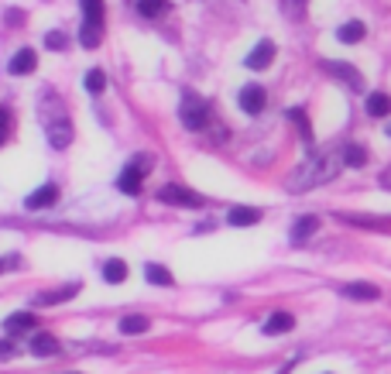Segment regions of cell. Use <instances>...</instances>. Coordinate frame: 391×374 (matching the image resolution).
<instances>
[{"instance_id":"obj_1","label":"cell","mask_w":391,"mask_h":374,"mask_svg":"<svg viewBox=\"0 0 391 374\" xmlns=\"http://www.w3.org/2000/svg\"><path fill=\"white\" fill-rule=\"evenodd\" d=\"M343 165V148L340 151H323V155H313L306 165H299L292 176H289V193H306V189H316V186H326Z\"/></svg>"},{"instance_id":"obj_2","label":"cell","mask_w":391,"mask_h":374,"mask_svg":"<svg viewBox=\"0 0 391 374\" xmlns=\"http://www.w3.org/2000/svg\"><path fill=\"white\" fill-rule=\"evenodd\" d=\"M82 48H100V38H103V0H82Z\"/></svg>"},{"instance_id":"obj_3","label":"cell","mask_w":391,"mask_h":374,"mask_svg":"<svg viewBox=\"0 0 391 374\" xmlns=\"http://www.w3.org/2000/svg\"><path fill=\"white\" fill-rule=\"evenodd\" d=\"M178 120H182V127H189V131H203L206 120H210V103L203 97H196V93H186L182 103H178Z\"/></svg>"},{"instance_id":"obj_4","label":"cell","mask_w":391,"mask_h":374,"mask_svg":"<svg viewBox=\"0 0 391 374\" xmlns=\"http://www.w3.org/2000/svg\"><path fill=\"white\" fill-rule=\"evenodd\" d=\"M148 169H151V158H134L117 178V189L120 193H127V196H137L141 193V186H144V176H148Z\"/></svg>"},{"instance_id":"obj_5","label":"cell","mask_w":391,"mask_h":374,"mask_svg":"<svg viewBox=\"0 0 391 374\" xmlns=\"http://www.w3.org/2000/svg\"><path fill=\"white\" fill-rule=\"evenodd\" d=\"M73 120L65 117V114H59L55 120H45V138H48V144L55 148V151H65L69 144H73Z\"/></svg>"},{"instance_id":"obj_6","label":"cell","mask_w":391,"mask_h":374,"mask_svg":"<svg viewBox=\"0 0 391 374\" xmlns=\"http://www.w3.org/2000/svg\"><path fill=\"white\" fill-rule=\"evenodd\" d=\"M158 203H168V206H189V210H196V206H203V196L193 193V189H186V186H161V189H158Z\"/></svg>"},{"instance_id":"obj_7","label":"cell","mask_w":391,"mask_h":374,"mask_svg":"<svg viewBox=\"0 0 391 374\" xmlns=\"http://www.w3.org/2000/svg\"><path fill=\"white\" fill-rule=\"evenodd\" d=\"M323 65H326V73H330V76L343 79L353 93H360V90H364V79H360V73L353 69L350 62H323Z\"/></svg>"},{"instance_id":"obj_8","label":"cell","mask_w":391,"mask_h":374,"mask_svg":"<svg viewBox=\"0 0 391 374\" xmlns=\"http://www.w3.org/2000/svg\"><path fill=\"white\" fill-rule=\"evenodd\" d=\"M272 62H274V41L261 38V41L255 45V52L244 59V65H247V69H255V73H261V69H268Z\"/></svg>"},{"instance_id":"obj_9","label":"cell","mask_w":391,"mask_h":374,"mask_svg":"<svg viewBox=\"0 0 391 374\" xmlns=\"http://www.w3.org/2000/svg\"><path fill=\"white\" fill-rule=\"evenodd\" d=\"M55 203H59V186H52V182H45L41 189H35L31 196L24 199L28 210H48V206H55Z\"/></svg>"},{"instance_id":"obj_10","label":"cell","mask_w":391,"mask_h":374,"mask_svg":"<svg viewBox=\"0 0 391 374\" xmlns=\"http://www.w3.org/2000/svg\"><path fill=\"white\" fill-rule=\"evenodd\" d=\"M264 103H268V93H264L261 86H244V90H240V107H244V114H261Z\"/></svg>"},{"instance_id":"obj_11","label":"cell","mask_w":391,"mask_h":374,"mask_svg":"<svg viewBox=\"0 0 391 374\" xmlns=\"http://www.w3.org/2000/svg\"><path fill=\"white\" fill-rule=\"evenodd\" d=\"M35 65H38V55H35L31 48H21L18 55L11 59L7 69H11V76H31V73H35Z\"/></svg>"},{"instance_id":"obj_12","label":"cell","mask_w":391,"mask_h":374,"mask_svg":"<svg viewBox=\"0 0 391 374\" xmlns=\"http://www.w3.org/2000/svg\"><path fill=\"white\" fill-rule=\"evenodd\" d=\"M292 326H295V316H292V313H282V309H278V313H272L268 319H264V333H268V336H274V333H289Z\"/></svg>"},{"instance_id":"obj_13","label":"cell","mask_w":391,"mask_h":374,"mask_svg":"<svg viewBox=\"0 0 391 374\" xmlns=\"http://www.w3.org/2000/svg\"><path fill=\"white\" fill-rule=\"evenodd\" d=\"M76 292H79V285L73 282V285H62V289H52V292H41L35 302H38V306H59V302H69Z\"/></svg>"},{"instance_id":"obj_14","label":"cell","mask_w":391,"mask_h":374,"mask_svg":"<svg viewBox=\"0 0 391 374\" xmlns=\"http://www.w3.org/2000/svg\"><path fill=\"white\" fill-rule=\"evenodd\" d=\"M227 220H230V227H255L261 220V210H255V206H234L227 213Z\"/></svg>"},{"instance_id":"obj_15","label":"cell","mask_w":391,"mask_h":374,"mask_svg":"<svg viewBox=\"0 0 391 374\" xmlns=\"http://www.w3.org/2000/svg\"><path fill=\"white\" fill-rule=\"evenodd\" d=\"M343 296L368 302V299H377V296H381V289H377V285H368V282H350V285H343Z\"/></svg>"},{"instance_id":"obj_16","label":"cell","mask_w":391,"mask_h":374,"mask_svg":"<svg viewBox=\"0 0 391 374\" xmlns=\"http://www.w3.org/2000/svg\"><path fill=\"white\" fill-rule=\"evenodd\" d=\"M364 35H368L364 21H347V24H340V31H336V38L343 41V45H357Z\"/></svg>"},{"instance_id":"obj_17","label":"cell","mask_w":391,"mask_h":374,"mask_svg":"<svg viewBox=\"0 0 391 374\" xmlns=\"http://www.w3.org/2000/svg\"><path fill=\"white\" fill-rule=\"evenodd\" d=\"M31 326H35V316H31V313H14V316H7V319H4V333H7V336L24 333V330H31Z\"/></svg>"},{"instance_id":"obj_18","label":"cell","mask_w":391,"mask_h":374,"mask_svg":"<svg viewBox=\"0 0 391 374\" xmlns=\"http://www.w3.org/2000/svg\"><path fill=\"white\" fill-rule=\"evenodd\" d=\"M31 354H38V357L59 354V340H55L52 333H38L35 340H31Z\"/></svg>"},{"instance_id":"obj_19","label":"cell","mask_w":391,"mask_h":374,"mask_svg":"<svg viewBox=\"0 0 391 374\" xmlns=\"http://www.w3.org/2000/svg\"><path fill=\"white\" fill-rule=\"evenodd\" d=\"M319 230V220L316 217H302V220H295V227H292V244H302V240H309V237Z\"/></svg>"},{"instance_id":"obj_20","label":"cell","mask_w":391,"mask_h":374,"mask_svg":"<svg viewBox=\"0 0 391 374\" xmlns=\"http://www.w3.org/2000/svg\"><path fill=\"white\" fill-rule=\"evenodd\" d=\"M368 114H371V117H388L391 114L388 93H368Z\"/></svg>"},{"instance_id":"obj_21","label":"cell","mask_w":391,"mask_h":374,"mask_svg":"<svg viewBox=\"0 0 391 374\" xmlns=\"http://www.w3.org/2000/svg\"><path fill=\"white\" fill-rule=\"evenodd\" d=\"M144 278L151 282V285H161V289H168V285H176V278L168 268H161V265H148L144 268Z\"/></svg>"},{"instance_id":"obj_22","label":"cell","mask_w":391,"mask_h":374,"mask_svg":"<svg viewBox=\"0 0 391 374\" xmlns=\"http://www.w3.org/2000/svg\"><path fill=\"white\" fill-rule=\"evenodd\" d=\"M103 278H107L110 285H120V282L127 278V265H124L120 257H110V261L103 265Z\"/></svg>"},{"instance_id":"obj_23","label":"cell","mask_w":391,"mask_h":374,"mask_svg":"<svg viewBox=\"0 0 391 374\" xmlns=\"http://www.w3.org/2000/svg\"><path fill=\"white\" fill-rule=\"evenodd\" d=\"M168 7H172L168 0H137V11H141V18H151V21L161 18Z\"/></svg>"},{"instance_id":"obj_24","label":"cell","mask_w":391,"mask_h":374,"mask_svg":"<svg viewBox=\"0 0 391 374\" xmlns=\"http://www.w3.org/2000/svg\"><path fill=\"white\" fill-rule=\"evenodd\" d=\"M151 323H148V316H124L120 319V333L124 336H134V333H144Z\"/></svg>"},{"instance_id":"obj_25","label":"cell","mask_w":391,"mask_h":374,"mask_svg":"<svg viewBox=\"0 0 391 374\" xmlns=\"http://www.w3.org/2000/svg\"><path fill=\"white\" fill-rule=\"evenodd\" d=\"M343 165H350V169L368 165V148H360V144H347V148H343Z\"/></svg>"},{"instance_id":"obj_26","label":"cell","mask_w":391,"mask_h":374,"mask_svg":"<svg viewBox=\"0 0 391 374\" xmlns=\"http://www.w3.org/2000/svg\"><path fill=\"white\" fill-rule=\"evenodd\" d=\"M306 7H309V0H282V14L289 21H302L306 18Z\"/></svg>"},{"instance_id":"obj_27","label":"cell","mask_w":391,"mask_h":374,"mask_svg":"<svg viewBox=\"0 0 391 374\" xmlns=\"http://www.w3.org/2000/svg\"><path fill=\"white\" fill-rule=\"evenodd\" d=\"M103 86H107V76H103L100 69H90V73H86V90H90V93H103Z\"/></svg>"},{"instance_id":"obj_28","label":"cell","mask_w":391,"mask_h":374,"mask_svg":"<svg viewBox=\"0 0 391 374\" xmlns=\"http://www.w3.org/2000/svg\"><path fill=\"white\" fill-rule=\"evenodd\" d=\"M289 117H292V120H295V127L302 131V138L313 141V127H309V117H306V110H292Z\"/></svg>"},{"instance_id":"obj_29","label":"cell","mask_w":391,"mask_h":374,"mask_svg":"<svg viewBox=\"0 0 391 374\" xmlns=\"http://www.w3.org/2000/svg\"><path fill=\"white\" fill-rule=\"evenodd\" d=\"M45 45L55 48V52H65V48H69V38H65L62 31H48V35H45Z\"/></svg>"},{"instance_id":"obj_30","label":"cell","mask_w":391,"mask_h":374,"mask_svg":"<svg viewBox=\"0 0 391 374\" xmlns=\"http://www.w3.org/2000/svg\"><path fill=\"white\" fill-rule=\"evenodd\" d=\"M11 124H14V117H11V110L7 107H0V144L11 138Z\"/></svg>"},{"instance_id":"obj_31","label":"cell","mask_w":391,"mask_h":374,"mask_svg":"<svg viewBox=\"0 0 391 374\" xmlns=\"http://www.w3.org/2000/svg\"><path fill=\"white\" fill-rule=\"evenodd\" d=\"M381 186H385V189H391V165L385 169V176H381Z\"/></svg>"},{"instance_id":"obj_32","label":"cell","mask_w":391,"mask_h":374,"mask_svg":"<svg viewBox=\"0 0 391 374\" xmlns=\"http://www.w3.org/2000/svg\"><path fill=\"white\" fill-rule=\"evenodd\" d=\"M7 24H21V11H11V14H7Z\"/></svg>"},{"instance_id":"obj_33","label":"cell","mask_w":391,"mask_h":374,"mask_svg":"<svg viewBox=\"0 0 391 374\" xmlns=\"http://www.w3.org/2000/svg\"><path fill=\"white\" fill-rule=\"evenodd\" d=\"M14 265H18V261H0V272H4V268H14Z\"/></svg>"},{"instance_id":"obj_34","label":"cell","mask_w":391,"mask_h":374,"mask_svg":"<svg viewBox=\"0 0 391 374\" xmlns=\"http://www.w3.org/2000/svg\"><path fill=\"white\" fill-rule=\"evenodd\" d=\"M388 138H391V124H388Z\"/></svg>"}]
</instances>
